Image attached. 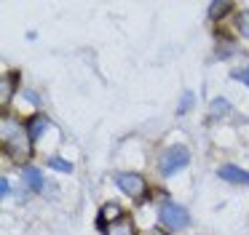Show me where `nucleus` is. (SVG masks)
Listing matches in <instances>:
<instances>
[{
  "instance_id": "f257e3e1",
  "label": "nucleus",
  "mask_w": 249,
  "mask_h": 235,
  "mask_svg": "<svg viewBox=\"0 0 249 235\" xmlns=\"http://www.w3.org/2000/svg\"><path fill=\"white\" fill-rule=\"evenodd\" d=\"M0 139H3V147H6V152L11 155L17 163L27 160L30 150H33V136H30L27 126H22L19 120L3 115V120H0Z\"/></svg>"
},
{
  "instance_id": "f03ea898",
  "label": "nucleus",
  "mask_w": 249,
  "mask_h": 235,
  "mask_svg": "<svg viewBox=\"0 0 249 235\" xmlns=\"http://www.w3.org/2000/svg\"><path fill=\"white\" fill-rule=\"evenodd\" d=\"M190 163V150L185 144H166L158 155V174L161 176H174Z\"/></svg>"
},
{
  "instance_id": "7ed1b4c3",
  "label": "nucleus",
  "mask_w": 249,
  "mask_h": 235,
  "mask_svg": "<svg viewBox=\"0 0 249 235\" xmlns=\"http://www.w3.org/2000/svg\"><path fill=\"white\" fill-rule=\"evenodd\" d=\"M158 224L169 233H179V230L190 227V214L182 203L177 201H163L158 206Z\"/></svg>"
},
{
  "instance_id": "20e7f679",
  "label": "nucleus",
  "mask_w": 249,
  "mask_h": 235,
  "mask_svg": "<svg viewBox=\"0 0 249 235\" xmlns=\"http://www.w3.org/2000/svg\"><path fill=\"white\" fill-rule=\"evenodd\" d=\"M115 187L131 201H145L147 198V179L140 171H115Z\"/></svg>"
},
{
  "instance_id": "39448f33",
  "label": "nucleus",
  "mask_w": 249,
  "mask_h": 235,
  "mask_svg": "<svg viewBox=\"0 0 249 235\" xmlns=\"http://www.w3.org/2000/svg\"><path fill=\"white\" fill-rule=\"evenodd\" d=\"M121 219H126V214H124V208L118 206V203H105L102 208H99V217H97V227L102 230H107L110 224H115V222H121Z\"/></svg>"
},
{
  "instance_id": "423d86ee",
  "label": "nucleus",
  "mask_w": 249,
  "mask_h": 235,
  "mask_svg": "<svg viewBox=\"0 0 249 235\" xmlns=\"http://www.w3.org/2000/svg\"><path fill=\"white\" fill-rule=\"evenodd\" d=\"M217 176L228 185H249V171L241 168V166H233V163H225L217 168Z\"/></svg>"
},
{
  "instance_id": "0eeeda50",
  "label": "nucleus",
  "mask_w": 249,
  "mask_h": 235,
  "mask_svg": "<svg viewBox=\"0 0 249 235\" xmlns=\"http://www.w3.org/2000/svg\"><path fill=\"white\" fill-rule=\"evenodd\" d=\"M24 182H27V187L33 192H46V187H49V182H46V176H43V171L40 168H35V166H24Z\"/></svg>"
},
{
  "instance_id": "6e6552de",
  "label": "nucleus",
  "mask_w": 249,
  "mask_h": 235,
  "mask_svg": "<svg viewBox=\"0 0 249 235\" xmlns=\"http://www.w3.org/2000/svg\"><path fill=\"white\" fill-rule=\"evenodd\" d=\"M24 126H27V131H30V136H33V142H38V139L43 136V134L49 131V128L54 126V123H51L46 115H33L27 123H24Z\"/></svg>"
},
{
  "instance_id": "1a4fd4ad",
  "label": "nucleus",
  "mask_w": 249,
  "mask_h": 235,
  "mask_svg": "<svg viewBox=\"0 0 249 235\" xmlns=\"http://www.w3.org/2000/svg\"><path fill=\"white\" fill-rule=\"evenodd\" d=\"M102 235H140L137 233V227H134V222H131L129 217L126 219H121V222H115V224H110L107 230H105Z\"/></svg>"
},
{
  "instance_id": "9d476101",
  "label": "nucleus",
  "mask_w": 249,
  "mask_h": 235,
  "mask_svg": "<svg viewBox=\"0 0 249 235\" xmlns=\"http://www.w3.org/2000/svg\"><path fill=\"white\" fill-rule=\"evenodd\" d=\"M17 75H3V85H0V104L6 107L11 104V96H14V88H17Z\"/></svg>"
},
{
  "instance_id": "9b49d317",
  "label": "nucleus",
  "mask_w": 249,
  "mask_h": 235,
  "mask_svg": "<svg viewBox=\"0 0 249 235\" xmlns=\"http://www.w3.org/2000/svg\"><path fill=\"white\" fill-rule=\"evenodd\" d=\"M209 115H212V118H225V115H231V101H228L225 96H217V99H212Z\"/></svg>"
},
{
  "instance_id": "f8f14e48",
  "label": "nucleus",
  "mask_w": 249,
  "mask_h": 235,
  "mask_svg": "<svg viewBox=\"0 0 249 235\" xmlns=\"http://www.w3.org/2000/svg\"><path fill=\"white\" fill-rule=\"evenodd\" d=\"M49 168L59 171V174H72V171H75V166H72L70 160L59 158V155H51V158H49Z\"/></svg>"
},
{
  "instance_id": "ddd939ff",
  "label": "nucleus",
  "mask_w": 249,
  "mask_h": 235,
  "mask_svg": "<svg viewBox=\"0 0 249 235\" xmlns=\"http://www.w3.org/2000/svg\"><path fill=\"white\" fill-rule=\"evenodd\" d=\"M19 99H22V101H27V107H30V110H38V107H40V96L35 94L33 88H22V91H19Z\"/></svg>"
},
{
  "instance_id": "4468645a",
  "label": "nucleus",
  "mask_w": 249,
  "mask_h": 235,
  "mask_svg": "<svg viewBox=\"0 0 249 235\" xmlns=\"http://www.w3.org/2000/svg\"><path fill=\"white\" fill-rule=\"evenodd\" d=\"M231 8H233L231 3H209V19H212V21L222 19V16H225Z\"/></svg>"
},
{
  "instance_id": "2eb2a0df",
  "label": "nucleus",
  "mask_w": 249,
  "mask_h": 235,
  "mask_svg": "<svg viewBox=\"0 0 249 235\" xmlns=\"http://www.w3.org/2000/svg\"><path fill=\"white\" fill-rule=\"evenodd\" d=\"M193 101H196V94L193 91H182V99H179V107H177V115H185V112L193 107Z\"/></svg>"
},
{
  "instance_id": "dca6fc26",
  "label": "nucleus",
  "mask_w": 249,
  "mask_h": 235,
  "mask_svg": "<svg viewBox=\"0 0 249 235\" xmlns=\"http://www.w3.org/2000/svg\"><path fill=\"white\" fill-rule=\"evenodd\" d=\"M236 27H238V35L249 37V11H241V16H238Z\"/></svg>"
},
{
  "instance_id": "f3484780",
  "label": "nucleus",
  "mask_w": 249,
  "mask_h": 235,
  "mask_svg": "<svg viewBox=\"0 0 249 235\" xmlns=\"http://www.w3.org/2000/svg\"><path fill=\"white\" fill-rule=\"evenodd\" d=\"M231 78H233V80H241V83L249 88V64H244L241 69H233V72H231Z\"/></svg>"
},
{
  "instance_id": "a211bd4d",
  "label": "nucleus",
  "mask_w": 249,
  "mask_h": 235,
  "mask_svg": "<svg viewBox=\"0 0 249 235\" xmlns=\"http://www.w3.org/2000/svg\"><path fill=\"white\" fill-rule=\"evenodd\" d=\"M0 195H3V201H6V198H11V195H14V187H11V182H8L6 176H3V179H0Z\"/></svg>"
}]
</instances>
